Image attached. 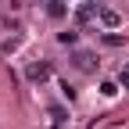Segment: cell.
Segmentation results:
<instances>
[{
    "label": "cell",
    "mask_w": 129,
    "mask_h": 129,
    "mask_svg": "<svg viewBox=\"0 0 129 129\" xmlns=\"http://www.w3.org/2000/svg\"><path fill=\"white\" fill-rule=\"evenodd\" d=\"M72 64H75L79 72H97V64H101V61H97L93 50H72Z\"/></svg>",
    "instance_id": "6da1fadb"
},
{
    "label": "cell",
    "mask_w": 129,
    "mask_h": 129,
    "mask_svg": "<svg viewBox=\"0 0 129 129\" xmlns=\"http://www.w3.org/2000/svg\"><path fill=\"white\" fill-rule=\"evenodd\" d=\"M29 83H43V79H50V64L47 61H36V64H29Z\"/></svg>",
    "instance_id": "7a4b0ae2"
},
{
    "label": "cell",
    "mask_w": 129,
    "mask_h": 129,
    "mask_svg": "<svg viewBox=\"0 0 129 129\" xmlns=\"http://www.w3.org/2000/svg\"><path fill=\"white\" fill-rule=\"evenodd\" d=\"M97 14H101V22H104L108 29H118V22H122V18H118V11H111V7H101Z\"/></svg>",
    "instance_id": "3957f363"
},
{
    "label": "cell",
    "mask_w": 129,
    "mask_h": 129,
    "mask_svg": "<svg viewBox=\"0 0 129 129\" xmlns=\"http://www.w3.org/2000/svg\"><path fill=\"white\" fill-rule=\"evenodd\" d=\"M47 14H50V18H64V14H68L64 0H47Z\"/></svg>",
    "instance_id": "277c9868"
},
{
    "label": "cell",
    "mask_w": 129,
    "mask_h": 129,
    "mask_svg": "<svg viewBox=\"0 0 129 129\" xmlns=\"http://www.w3.org/2000/svg\"><path fill=\"white\" fill-rule=\"evenodd\" d=\"M104 43H108V47H122L125 36H122V32H104Z\"/></svg>",
    "instance_id": "5b68a950"
},
{
    "label": "cell",
    "mask_w": 129,
    "mask_h": 129,
    "mask_svg": "<svg viewBox=\"0 0 129 129\" xmlns=\"http://www.w3.org/2000/svg\"><path fill=\"white\" fill-rule=\"evenodd\" d=\"M47 111H50V118H54V122H64V118H68V111H64L61 104H50Z\"/></svg>",
    "instance_id": "8992f818"
},
{
    "label": "cell",
    "mask_w": 129,
    "mask_h": 129,
    "mask_svg": "<svg viewBox=\"0 0 129 129\" xmlns=\"http://www.w3.org/2000/svg\"><path fill=\"white\" fill-rule=\"evenodd\" d=\"M57 40H61L64 47H75V40H79V32H72V29H68V32H57Z\"/></svg>",
    "instance_id": "52a82bcc"
},
{
    "label": "cell",
    "mask_w": 129,
    "mask_h": 129,
    "mask_svg": "<svg viewBox=\"0 0 129 129\" xmlns=\"http://www.w3.org/2000/svg\"><path fill=\"white\" fill-rule=\"evenodd\" d=\"M101 93H104V97H115V93H118V83H101Z\"/></svg>",
    "instance_id": "ba28073f"
},
{
    "label": "cell",
    "mask_w": 129,
    "mask_h": 129,
    "mask_svg": "<svg viewBox=\"0 0 129 129\" xmlns=\"http://www.w3.org/2000/svg\"><path fill=\"white\" fill-rule=\"evenodd\" d=\"M118 86H122V90H129V68H122V72H118Z\"/></svg>",
    "instance_id": "9c48e42d"
}]
</instances>
